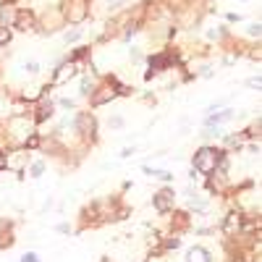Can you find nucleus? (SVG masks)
Instances as JSON below:
<instances>
[{"mask_svg":"<svg viewBox=\"0 0 262 262\" xmlns=\"http://www.w3.org/2000/svg\"><path fill=\"white\" fill-rule=\"evenodd\" d=\"M6 168L13 170V173L24 170V168H27V152H24V149H16L11 158H6Z\"/></svg>","mask_w":262,"mask_h":262,"instance_id":"423d86ee","label":"nucleus"},{"mask_svg":"<svg viewBox=\"0 0 262 262\" xmlns=\"http://www.w3.org/2000/svg\"><path fill=\"white\" fill-rule=\"evenodd\" d=\"M247 84L252 86V90H259V84H262V81H259V76H254V79H249Z\"/></svg>","mask_w":262,"mask_h":262,"instance_id":"4be33fe9","label":"nucleus"},{"mask_svg":"<svg viewBox=\"0 0 262 262\" xmlns=\"http://www.w3.org/2000/svg\"><path fill=\"white\" fill-rule=\"evenodd\" d=\"M3 6H6V0H0V8H3Z\"/></svg>","mask_w":262,"mask_h":262,"instance_id":"bb28decb","label":"nucleus"},{"mask_svg":"<svg viewBox=\"0 0 262 262\" xmlns=\"http://www.w3.org/2000/svg\"><path fill=\"white\" fill-rule=\"evenodd\" d=\"M58 231H60V233H69L71 228H69V223H60V226H58Z\"/></svg>","mask_w":262,"mask_h":262,"instance_id":"a878e982","label":"nucleus"},{"mask_svg":"<svg viewBox=\"0 0 262 262\" xmlns=\"http://www.w3.org/2000/svg\"><path fill=\"white\" fill-rule=\"evenodd\" d=\"M155 210L163 215V212H168V210H173V191L170 189H160L158 194H155Z\"/></svg>","mask_w":262,"mask_h":262,"instance_id":"39448f33","label":"nucleus"},{"mask_svg":"<svg viewBox=\"0 0 262 262\" xmlns=\"http://www.w3.org/2000/svg\"><path fill=\"white\" fill-rule=\"evenodd\" d=\"M42 170H45V163H34V165H32V176L39 179V176H42Z\"/></svg>","mask_w":262,"mask_h":262,"instance_id":"dca6fc26","label":"nucleus"},{"mask_svg":"<svg viewBox=\"0 0 262 262\" xmlns=\"http://www.w3.org/2000/svg\"><path fill=\"white\" fill-rule=\"evenodd\" d=\"M111 126H113V128H121V126H123V118H121V116H113V118H111Z\"/></svg>","mask_w":262,"mask_h":262,"instance_id":"412c9836","label":"nucleus"},{"mask_svg":"<svg viewBox=\"0 0 262 262\" xmlns=\"http://www.w3.org/2000/svg\"><path fill=\"white\" fill-rule=\"evenodd\" d=\"M24 69H27L29 74H37V71H39V63H34V60H32V63H27V66H24Z\"/></svg>","mask_w":262,"mask_h":262,"instance_id":"aec40b11","label":"nucleus"},{"mask_svg":"<svg viewBox=\"0 0 262 262\" xmlns=\"http://www.w3.org/2000/svg\"><path fill=\"white\" fill-rule=\"evenodd\" d=\"M121 92H126L123 86H118V90H113L111 84H102L100 90H95L92 92V107H100V105H105V102H111V100H116Z\"/></svg>","mask_w":262,"mask_h":262,"instance_id":"f03ea898","label":"nucleus"},{"mask_svg":"<svg viewBox=\"0 0 262 262\" xmlns=\"http://www.w3.org/2000/svg\"><path fill=\"white\" fill-rule=\"evenodd\" d=\"M8 42H11V29L0 27V45H8Z\"/></svg>","mask_w":262,"mask_h":262,"instance_id":"2eb2a0df","label":"nucleus"},{"mask_svg":"<svg viewBox=\"0 0 262 262\" xmlns=\"http://www.w3.org/2000/svg\"><path fill=\"white\" fill-rule=\"evenodd\" d=\"M186 262H212V257L205 247H191L186 254Z\"/></svg>","mask_w":262,"mask_h":262,"instance_id":"9d476101","label":"nucleus"},{"mask_svg":"<svg viewBox=\"0 0 262 262\" xmlns=\"http://www.w3.org/2000/svg\"><path fill=\"white\" fill-rule=\"evenodd\" d=\"M128 155H134V147H126V149L121 152V158H128Z\"/></svg>","mask_w":262,"mask_h":262,"instance_id":"393cba45","label":"nucleus"},{"mask_svg":"<svg viewBox=\"0 0 262 262\" xmlns=\"http://www.w3.org/2000/svg\"><path fill=\"white\" fill-rule=\"evenodd\" d=\"M233 118V111H221V113H210L207 116V126H217V123H226Z\"/></svg>","mask_w":262,"mask_h":262,"instance_id":"9b49d317","label":"nucleus"},{"mask_svg":"<svg viewBox=\"0 0 262 262\" xmlns=\"http://www.w3.org/2000/svg\"><path fill=\"white\" fill-rule=\"evenodd\" d=\"M79 34H81V29H71L69 34H66V42H74V39H79Z\"/></svg>","mask_w":262,"mask_h":262,"instance_id":"a211bd4d","label":"nucleus"},{"mask_svg":"<svg viewBox=\"0 0 262 262\" xmlns=\"http://www.w3.org/2000/svg\"><path fill=\"white\" fill-rule=\"evenodd\" d=\"M86 13H90L86 0H71V6L66 8V21H69V24H81L86 18Z\"/></svg>","mask_w":262,"mask_h":262,"instance_id":"7ed1b4c3","label":"nucleus"},{"mask_svg":"<svg viewBox=\"0 0 262 262\" xmlns=\"http://www.w3.org/2000/svg\"><path fill=\"white\" fill-rule=\"evenodd\" d=\"M223 160V152L215 149V147H202L194 152V170L202 173V176H212V173L217 170V165H221Z\"/></svg>","mask_w":262,"mask_h":262,"instance_id":"f257e3e1","label":"nucleus"},{"mask_svg":"<svg viewBox=\"0 0 262 262\" xmlns=\"http://www.w3.org/2000/svg\"><path fill=\"white\" fill-rule=\"evenodd\" d=\"M16 27H18L21 32H29V29L34 27V13H32V11H18V13H16Z\"/></svg>","mask_w":262,"mask_h":262,"instance_id":"1a4fd4ad","label":"nucleus"},{"mask_svg":"<svg viewBox=\"0 0 262 262\" xmlns=\"http://www.w3.org/2000/svg\"><path fill=\"white\" fill-rule=\"evenodd\" d=\"M76 126H79L81 134H86V137H95V118H92L90 113H79Z\"/></svg>","mask_w":262,"mask_h":262,"instance_id":"6e6552de","label":"nucleus"},{"mask_svg":"<svg viewBox=\"0 0 262 262\" xmlns=\"http://www.w3.org/2000/svg\"><path fill=\"white\" fill-rule=\"evenodd\" d=\"M92 92H95L92 79H84V81H81V95H92Z\"/></svg>","mask_w":262,"mask_h":262,"instance_id":"4468645a","label":"nucleus"},{"mask_svg":"<svg viewBox=\"0 0 262 262\" xmlns=\"http://www.w3.org/2000/svg\"><path fill=\"white\" fill-rule=\"evenodd\" d=\"M0 168H3V155H0Z\"/></svg>","mask_w":262,"mask_h":262,"instance_id":"cd10ccee","label":"nucleus"},{"mask_svg":"<svg viewBox=\"0 0 262 262\" xmlns=\"http://www.w3.org/2000/svg\"><path fill=\"white\" fill-rule=\"evenodd\" d=\"M249 34H252V37H259V24H252V27H249Z\"/></svg>","mask_w":262,"mask_h":262,"instance_id":"5701e85b","label":"nucleus"},{"mask_svg":"<svg viewBox=\"0 0 262 262\" xmlns=\"http://www.w3.org/2000/svg\"><path fill=\"white\" fill-rule=\"evenodd\" d=\"M60 105H63V107H74V100H69V97H63V100H60Z\"/></svg>","mask_w":262,"mask_h":262,"instance_id":"b1692460","label":"nucleus"},{"mask_svg":"<svg viewBox=\"0 0 262 262\" xmlns=\"http://www.w3.org/2000/svg\"><path fill=\"white\" fill-rule=\"evenodd\" d=\"M155 179H163V181H173V173H168V170H158V173H155Z\"/></svg>","mask_w":262,"mask_h":262,"instance_id":"f3484780","label":"nucleus"},{"mask_svg":"<svg viewBox=\"0 0 262 262\" xmlns=\"http://www.w3.org/2000/svg\"><path fill=\"white\" fill-rule=\"evenodd\" d=\"M42 97V86H29V90H24V100L27 102H34Z\"/></svg>","mask_w":262,"mask_h":262,"instance_id":"f8f14e48","label":"nucleus"},{"mask_svg":"<svg viewBox=\"0 0 262 262\" xmlns=\"http://www.w3.org/2000/svg\"><path fill=\"white\" fill-rule=\"evenodd\" d=\"M21 262H39V257H37L34 252H27L24 257H21Z\"/></svg>","mask_w":262,"mask_h":262,"instance_id":"6ab92c4d","label":"nucleus"},{"mask_svg":"<svg viewBox=\"0 0 262 262\" xmlns=\"http://www.w3.org/2000/svg\"><path fill=\"white\" fill-rule=\"evenodd\" d=\"M50 116H53V102H48V105H39L37 121H45V118H50Z\"/></svg>","mask_w":262,"mask_h":262,"instance_id":"ddd939ff","label":"nucleus"},{"mask_svg":"<svg viewBox=\"0 0 262 262\" xmlns=\"http://www.w3.org/2000/svg\"><path fill=\"white\" fill-rule=\"evenodd\" d=\"M238 231H242V215L231 212V215L226 217V223H223V233H226V236H236Z\"/></svg>","mask_w":262,"mask_h":262,"instance_id":"0eeeda50","label":"nucleus"},{"mask_svg":"<svg viewBox=\"0 0 262 262\" xmlns=\"http://www.w3.org/2000/svg\"><path fill=\"white\" fill-rule=\"evenodd\" d=\"M79 74V66H76V60H66V63H60L58 66V71H55V79H53V84H69L74 76Z\"/></svg>","mask_w":262,"mask_h":262,"instance_id":"20e7f679","label":"nucleus"}]
</instances>
